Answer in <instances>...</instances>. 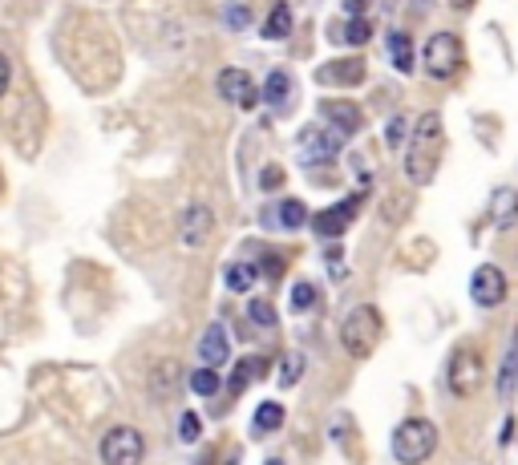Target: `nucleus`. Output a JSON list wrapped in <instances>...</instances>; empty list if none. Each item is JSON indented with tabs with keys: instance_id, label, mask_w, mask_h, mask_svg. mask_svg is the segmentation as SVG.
I'll list each match as a JSON object with an SVG mask.
<instances>
[{
	"instance_id": "nucleus-36",
	"label": "nucleus",
	"mask_w": 518,
	"mask_h": 465,
	"mask_svg": "<svg viewBox=\"0 0 518 465\" xmlns=\"http://www.w3.org/2000/svg\"><path fill=\"white\" fill-rule=\"evenodd\" d=\"M264 275H272V280H280V275H283V260L272 251V247L264 251Z\"/></svg>"
},
{
	"instance_id": "nucleus-35",
	"label": "nucleus",
	"mask_w": 518,
	"mask_h": 465,
	"mask_svg": "<svg viewBox=\"0 0 518 465\" xmlns=\"http://www.w3.org/2000/svg\"><path fill=\"white\" fill-rule=\"evenodd\" d=\"M381 211H385V219H388V223H401L405 214H409V195H401V199H393V203L385 199Z\"/></svg>"
},
{
	"instance_id": "nucleus-2",
	"label": "nucleus",
	"mask_w": 518,
	"mask_h": 465,
	"mask_svg": "<svg viewBox=\"0 0 518 465\" xmlns=\"http://www.w3.org/2000/svg\"><path fill=\"white\" fill-rule=\"evenodd\" d=\"M381 340H385V316H381V308L360 304V308H352V312L344 316L341 344H344V352H349V356H357V360L373 356V352L381 348Z\"/></svg>"
},
{
	"instance_id": "nucleus-28",
	"label": "nucleus",
	"mask_w": 518,
	"mask_h": 465,
	"mask_svg": "<svg viewBox=\"0 0 518 465\" xmlns=\"http://www.w3.org/2000/svg\"><path fill=\"white\" fill-rule=\"evenodd\" d=\"M223 24H227L231 33H244V29H252V8L244 5V0H231V5H223Z\"/></svg>"
},
{
	"instance_id": "nucleus-5",
	"label": "nucleus",
	"mask_w": 518,
	"mask_h": 465,
	"mask_svg": "<svg viewBox=\"0 0 518 465\" xmlns=\"http://www.w3.org/2000/svg\"><path fill=\"white\" fill-rule=\"evenodd\" d=\"M446 384H450L454 397H474V393L486 384V360L474 344H462V348L450 356V368H446Z\"/></svg>"
},
{
	"instance_id": "nucleus-19",
	"label": "nucleus",
	"mask_w": 518,
	"mask_h": 465,
	"mask_svg": "<svg viewBox=\"0 0 518 465\" xmlns=\"http://www.w3.org/2000/svg\"><path fill=\"white\" fill-rule=\"evenodd\" d=\"M264 33L267 41H283V37H292V5H272V13H267V21H264Z\"/></svg>"
},
{
	"instance_id": "nucleus-39",
	"label": "nucleus",
	"mask_w": 518,
	"mask_h": 465,
	"mask_svg": "<svg viewBox=\"0 0 518 465\" xmlns=\"http://www.w3.org/2000/svg\"><path fill=\"white\" fill-rule=\"evenodd\" d=\"M446 5H450V8H454V13H470V8H474V5H478V0H446Z\"/></svg>"
},
{
	"instance_id": "nucleus-20",
	"label": "nucleus",
	"mask_w": 518,
	"mask_h": 465,
	"mask_svg": "<svg viewBox=\"0 0 518 465\" xmlns=\"http://www.w3.org/2000/svg\"><path fill=\"white\" fill-rule=\"evenodd\" d=\"M280 425H283V404L280 401H264V404H259L255 417H252V433L267 437V433H275Z\"/></svg>"
},
{
	"instance_id": "nucleus-22",
	"label": "nucleus",
	"mask_w": 518,
	"mask_h": 465,
	"mask_svg": "<svg viewBox=\"0 0 518 465\" xmlns=\"http://www.w3.org/2000/svg\"><path fill=\"white\" fill-rule=\"evenodd\" d=\"M328 437H332L341 450H352L357 445V421L349 417V413H332V421H328Z\"/></svg>"
},
{
	"instance_id": "nucleus-37",
	"label": "nucleus",
	"mask_w": 518,
	"mask_h": 465,
	"mask_svg": "<svg viewBox=\"0 0 518 465\" xmlns=\"http://www.w3.org/2000/svg\"><path fill=\"white\" fill-rule=\"evenodd\" d=\"M8 81H13V65H8V57H5V53H0V98H5Z\"/></svg>"
},
{
	"instance_id": "nucleus-18",
	"label": "nucleus",
	"mask_w": 518,
	"mask_h": 465,
	"mask_svg": "<svg viewBox=\"0 0 518 465\" xmlns=\"http://www.w3.org/2000/svg\"><path fill=\"white\" fill-rule=\"evenodd\" d=\"M272 214H275V223H280L283 231H300V227H308V223H312V214H308V206L300 203V199H283Z\"/></svg>"
},
{
	"instance_id": "nucleus-16",
	"label": "nucleus",
	"mask_w": 518,
	"mask_h": 465,
	"mask_svg": "<svg viewBox=\"0 0 518 465\" xmlns=\"http://www.w3.org/2000/svg\"><path fill=\"white\" fill-rule=\"evenodd\" d=\"M178 376H183V368H178V360H162V365H154L150 373V393L158 401H170L178 393Z\"/></svg>"
},
{
	"instance_id": "nucleus-9",
	"label": "nucleus",
	"mask_w": 518,
	"mask_h": 465,
	"mask_svg": "<svg viewBox=\"0 0 518 465\" xmlns=\"http://www.w3.org/2000/svg\"><path fill=\"white\" fill-rule=\"evenodd\" d=\"M215 90H219L223 101H231V106H239V109H255V101L264 98V90L252 81L247 69H223V73L215 77Z\"/></svg>"
},
{
	"instance_id": "nucleus-21",
	"label": "nucleus",
	"mask_w": 518,
	"mask_h": 465,
	"mask_svg": "<svg viewBox=\"0 0 518 465\" xmlns=\"http://www.w3.org/2000/svg\"><path fill=\"white\" fill-rule=\"evenodd\" d=\"M336 41H341V45H365L369 37H373V21H369V16H349V21H344V29H336L332 33Z\"/></svg>"
},
{
	"instance_id": "nucleus-11",
	"label": "nucleus",
	"mask_w": 518,
	"mask_h": 465,
	"mask_svg": "<svg viewBox=\"0 0 518 465\" xmlns=\"http://www.w3.org/2000/svg\"><path fill=\"white\" fill-rule=\"evenodd\" d=\"M215 235V211L203 203L187 206L183 219H178V239H183V247H191V251H198V247H206Z\"/></svg>"
},
{
	"instance_id": "nucleus-31",
	"label": "nucleus",
	"mask_w": 518,
	"mask_h": 465,
	"mask_svg": "<svg viewBox=\"0 0 518 465\" xmlns=\"http://www.w3.org/2000/svg\"><path fill=\"white\" fill-rule=\"evenodd\" d=\"M247 316H252V324H259V328H275V308L267 304V299H252Z\"/></svg>"
},
{
	"instance_id": "nucleus-32",
	"label": "nucleus",
	"mask_w": 518,
	"mask_h": 465,
	"mask_svg": "<svg viewBox=\"0 0 518 465\" xmlns=\"http://www.w3.org/2000/svg\"><path fill=\"white\" fill-rule=\"evenodd\" d=\"M198 433H203V421H198V413H183V417H178V437H183L187 445H195Z\"/></svg>"
},
{
	"instance_id": "nucleus-12",
	"label": "nucleus",
	"mask_w": 518,
	"mask_h": 465,
	"mask_svg": "<svg viewBox=\"0 0 518 465\" xmlns=\"http://www.w3.org/2000/svg\"><path fill=\"white\" fill-rule=\"evenodd\" d=\"M321 118H324V126H332V130L344 134V138L360 134V126H365V109H360L357 101H349V98H324L321 101Z\"/></svg>"
},
{
	"instance_id": "nucleus-17",
	"label": "nucleus",
	"mask_w": 518,
	"mask_h": 465,
	"mask_svg": "<svg viewBox=\"0 0 518 465\" xmlns=\"http://www.w3.org/2000/svg\"><path fill=\"white\" fill-rule=\"evenodd\" d=\"M385 49H388V62H393L397 73H413V65H417V62H413V57H417V53H413V41H409V33L393 29V33H388V37H385Z\"/></svg>"
},
{
	"instance_id": "nucleus-25",
	"label": "nucleus",
	"mask_w": 518,
	"mask_h": 465,
	"mask_svg": "<svg viewBox=\"0 0 518 465\" xmlns=\"http://www.w3.org/2000/svg\"><path fill=\"white\" fill-rule=\"evenodd\" d=\"M288 90H292V77L283 73V69H272L264 81V101H272V106H283L288 101Z\"/></svg>"
},
{
	"instance_id": "nucleus-10",
	"label": "nucleus",
	"mask_w": 518,
	"mask_h": 465,
	"mask_svg": "<svg viewBox=\"0 0 518 465\" xmlns=\"http://www.w3.org/2000/svg\"><path fill=\"white\" fill-rule=\"evenodd\" d=\"M360 203H365V195H349V199H341V203L324 206L321 214H312V231H316L321 239H341L344 231H349V223L357 219Z\"/></svg>"
},
{
	"instance_id": "nucleus-33",
	"label": "nucleus",
	"mask_w": 518,
	"mask_h": 465,
	"mask_svg": "<svg viewBox=\"0 0 518 465\" xmlns=\"http://www.w3.org/2000/svg\"><path fill=\"white\" fill-rule=\"evenodd\" d=\"M405 130H409V118H405V114L388 118V126H385V142H388V146H401V142H405Z\"/></svg>"
},
{
	"instance_id": "nucleus-8",
	"label": "nucleus",
	"mask_w": 518,
	"mask_h": 465,
	"mask_svg": "<svg viewBox=\"0 0 518 465\" xmlns=\"http://www.w3.org/2000/svg\"><path fill=\"white\" fill-rule=\"evenodd\" d=\"M344 146V134H336L332 126H308L300 134V162L304 166H316V162H332Z\"/></svg>"
},
{
	"instance_id": "nucleus-27",
	"label": "nucleus",
	"mask_w": 518,
	"mask_h": 465,
	"mask_svg": "<svg viewBox=\"0 0 518 465\" xmlns=\"http://www.w3.org/2000/svg\"><path fill=\"white\" fill-rule=\"evenodd\" d=\"M304 352H283L280 360V389H292V384H300V376H304Z\"/></svg>"
},
{
	"instance_id": "nucleus-23",
	"label": "nucleus",
	"mask_w": 518,
	"mask_h": 465,
	"mask_svg": "<svg viewBox=\"0 0 518 465\" xmlns=\"http://www.w3.org/2000/svg\"><path fill=\"white\" fill-rule=\"evenodd\" d=\"M514 376H518V332L511 336V348H506L503 373H498V397H511V389H514Z\"/></svg>"
},
{
	"instance_id": "nucleus-3",
	"label": "nucleus",
	"mask_w": 518,
	"mask_h": 465,
	"mask_svg": "<svg viewBox=\"0 0 518 465\" xmlns=\"http://www.w3.org/2000/svg\"><path fill=\"white\" fill-rule=\"evenodd\" d=\"M437 453V425L426 417H409L393 429V458L401 465H426Z\"/></svg>"
},
{
	"instance_id": "nucleus-15",
	"label": "nucleus",
	"mask_w": 518,
	"mask_h": 465,
	"mask_svg": "<svg viewBox=\"0 0 518 465\" xmlns=\"http://www.w3.org/2000/svg\"><path fill=\"white\" fill-rule=\"evenodd\" d=\"M490 223H494L498 231H511L518 223V191L511 186H498L494 195H490Z\"/></svg>"
},
{
	"instance_id": "nucleus-4",
	"label": "nucleus",
	"mask_w": 518,
	"mask_h": 465,
	"mask_svg": "<svg viewBox=\"0 0 518 465\" xmlns=\"http://www.w3.org/2000/svg\"><path fill=\"white\" fill-rule=\"evenodd\" d=\"M421 65H426V73L434 77V81H450V77H457L465 65L462 37H454V33H434V37L426 41V49H421Z\"/></svg>"
},
{
	"instance_id": "nucleus-34",
	"label": "nucleus",
	"mask_w": 518,
	"mask_h": 465,
	"mask_svg": "<svg viewBox=\"0 0 518 465\" xmlns=\"http://www.w3.org/2000/svg\"><path fill=\"white\" fill-rule=\"evenodd\" d=\"M283 186V170L280 166H264L259 170V191H280Z\"/></svg>"
},
{
	"instance_id": "nucleus-6",
	"label": "nucleus",
	"mask_w": 518,
	"mask_h": 465,
	"mask_svg": "<svg viewBox=\"0 0 518 465\" xmlns=\"http://www.w3.org/2000/svg\"><path fill=\"white\" fill-rule=\"evenodd\" d=\"M146 458V437L134 425H114L101 437V461L106 465H142Z\"/></svg>"
},
{
	"instance_id": "nucleus-40",
	"label": "nucleus",
	"mask_w": 518,
	"mask_h": 465,
	"mask_svg": "<svg viewBox=\"0 0 518 465\" xmlns=\"http://www.w3.org/2000/svg\"><path fill=\"white\" fill-rule=\"evenodd\" d=\"M264 465H283V461H280V458H267V461H264Z\"/></svg>"
},
{
	"instance_id": "nucleus-38",
	"label": "nucleus",
	"mask_w": 518,
	"mask_h": 465,
	"mask_svg": "<svg viewBox=\"0 0 518 465\" xmlns=\"http://www.w3.org/2000/svg\"><path fill=\"white\" fill-rule=\"evenodd\" d=\"M344 13H349V16H365L369 13V0H344Z\"/></svg>"
},
{
	"instance_id": "nucleus-41",
	"label": "nucleus",
	"mask_w": 518,
	"mask_h": 465,
	"mask_svg": "<svg viewBox=\"0 0 518 465\" xmlns=\"http://www.w3.org/2000/svg\"><path fill=\"white\" fill-rule=\"evenodd\" d=\"M231 465H239V461H231Z\"/></svg>"
},
{
	"instance_id": "nucleus-1",
	"label": "nucleus",
	"mask_w": 518,
	"mask_h": 465,
	"mask_svg": "<svg viewBox=\"0 0 518 465\" xmlns=\"http://www.w3.org/2000/svg\"><path fill=\"white\" fill-rule=\"evenodd\" d=\"M442 154H446V126H442V114H421L413 122V134H409V146H405V178L413 186H429L442 166Z\"/></svg>"
},
{
	"instance_id": "nucleus-14",
	"label": "nucleus",
	"mask_w": 518,
	"mask_h": 465,
	"mask_svg": "<svg viewBox=\"0 0 518 465\" xmlns=\"http://www.w3.org/2000/svg\"><path fill=\"white\" fill-rule=\"evenodd\" d=\"M198 356H203V365H211V368L227 365V356H231V336H227V324L215 320L211 328L203 332V340H198Z\"/></svg>"
},
{
	"instance_id": "nucleus-7",
	"label": "nucleus",
	"mask_w": 518,
	"mask_h": 465,
	"mask_svg": "<svg viewBox=\"0 0 518 465\" xmlns=\"http://www.w3.org/2000/svg\"><path fill=\"white\" fill-rule=\"evenodd\" d=\"M506 296H511V283H506L503 267H494V263L474 267V275H470V299L474 304L478 308H498V304H506Z\"/></svg>"
},
{
	"instance_id": "nucleus-13",
	"label": "nucleus",
	"mask_w": 518,
	"mask_h": 465,
	"mask_svg": "<svg viewBox=\"0 0 518 465\" xmlns=\"http://www.w3.org/2000/svg\"><path fill=\"white\" fill-rule=\"evenodd\" d=\"M365 73H369L365 57H336V62L316 69V81L321 85H360Z\"/></svg>"
},
{
	"instance_id": "nucleus-24",
	"label": "nucleus",
	"mask_w": 518,
	"mask_h": 465,
	"mask_svg": "<svg viewBox=\"0 0 518 465\" xmlns=\"http://www.w3.org/2000/svg\"><path fill=\"white\" fill-rule=\"evenodd\" d=\"M264 373H267V356H247V360H239V365L231 368V384L244 389V384H252L255 376H264Z\"/></svg>"
},
{
	"instance_id": "nucleus-29",
	"label": "nucleus",
	"mask_w": 518,
	"mask_h": 465,
	"mask_svg": "<svg viewBox=\"0 0 518 465\" xmlns=\"http://www.w3.org/2000/svg\"><path fill=\"white\" fill-rule=\"evenodd\" d=\"M223 283H227L231 291H247L255 283V267L252 263H227V271H223Z\"/></svg>"
},
{
	"instance_id": "nucleus-30",
	"label": "nucleus",
	"mask_w": 518,
	"mask_h": 465,
	"mask_svg": "<svg viewBox=\"0 0 518 465\" xmlns=\"http://www.w3.org/2000/svg\"><path fill=\"white\" fill-rule=\"evenodd\" d=\"M312 304H316V283H308V280L292 283V312H308Z\"/></svg>"
},
{
	"instance_id": "nucleus-26",
	"label": "nucleus",
	"mask_w": 518,
	"mask_h": 465,
	"mask_svg": "<svg viewBox=\"0 0 518 465\" xmlns=\"http://www.w3.org/2000/svg\"><path fill=\"white\" fill-rule=\"evenodd\" d=\"M187 384H191V393H198V397H215L219 393V373H215L211 365H203V368H195L191 376H187Z\"/></svg>"
}]
</instances>
